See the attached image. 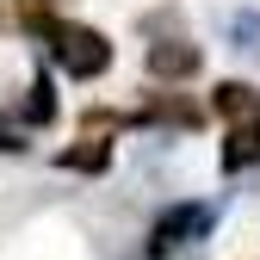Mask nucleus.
Segmentation results:
<instances>
[{
	"instance_id": "1",
	"label": "nucleus",
	"mask_w": 260,
	"mask_h": 260,
	"mask_svg": "<svg viewBox=\"0 0 260 260\" xmlns=\"http://www.w3.org/2000/svg\"><path fill=\"white\" fill-rule=\"evenodd\" d=\"M31 31H38V38H50L56 69H62V75H75V81H93V75H106V69H112V44H106L93 25H69V19H31Z\"/></svg>"
},
{
	"instance_id": "2",
	"label": "nucleus",
	"mask_w": 260,
	"mask_h": 260,
	"mask_svg": "<svg viewBox=\"0 0 260 260\" xmlns=\"http://www.w3.org/2000/svg\"><path fill=\"white\" fill-rule=\"evenodd\" d=\"M211 230V205H180V211H168L155 223V236H149V260H168L174 248H186V242H199Z\"/></svg>"
},
{
	"instance_id": "3",
	"label": "nucleus",
	"mask_w": 260,
	"mask_h": 260,
	"mask_svg": "<svg viewBox=\"0 0 260 260\" xmlns=\"http://www.w3.org/2000/svg\"><path fill=\"white\" fill-rule=\"evenodd\" d=\"M242 168H260V118H242L223 137V174H242Z\"/></svg>"
},
{
	"instance_id": "4",
	"label": "nucleus",
	"mask_w": 260,
	"mask_h": 260,
	"mask_svg": "<svg viewBox=\"0 0 260 260\" xmlns=\"http://www.w3.org/2000/svg\"><path fill=\"white\" fill-rule=\"evenodd\" d=\"M149 69L161 75V81H186V75H199V50H192V44H155L149 50Z\"/></svg>"
},
{
	"instance_id": "5",
	"label": "nucleus",
	"mask_w": 260,
	"mask_h": 260,
	"mask_svg": "<svg viewBox=\"0 0 260 260\" xmlns=\"http://www.w3.org/2000/svg\"><path fill=\"white\" fill-rule=\"evenodd\" d=\"M217 112H223V118H260V93L242 87V81H223V87H217Z\"/></svg>"
},
{
	"instance_id": "6",
	"label": "nucleus",
	"mask_w": 260,
	"mask_h": 260,
	"mask_svg": "<svg viewBox=\"0 0 260 260\" xmlns=\"http://www.w3.org/2000/svg\"><path fill=\"white\" fill-rule=\"evenodd\" d=\"M230 38L242 56H260V13H230Z\"/></svg>"
},
{
	"instance_id": "7",
	"label": "nucleus",
	"mask_w": 260,
	"mask_h": 260,
	"mask_svg": "<svg viewBox=\"0 0 260 260\" xmlns=\"http://www.w3.org/2000/svg\"><path fill=\"white\" fill-rule=\"evenodd\" d=\"M62 168H81V174H100V168H106V143H87V149H62Z\"/></svg>"
},
{
	"instance_id": "8",
	"label": "nucleus",
	"mask_w": 260,
	"mask_h": 260,
	"mask_svg": "<svg viewBox=\"0 0 260 260\" xmlns=\"http://www.w3.org/2000/svg\"><path fill=\"white\" fill-rule=\"evenodd\" d=\"M0 149H7V155H13V149H25V143L13 137V130H0Z\"/></svg>"
}]
</instances>
